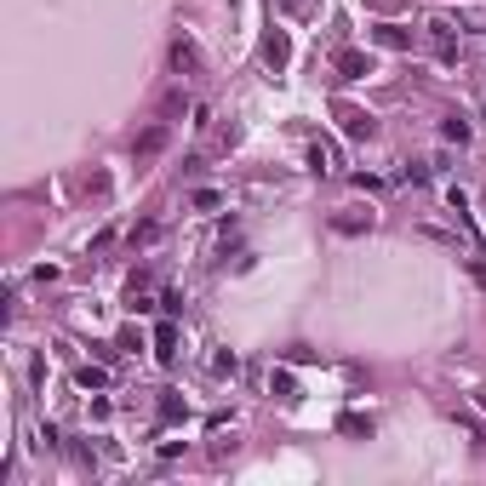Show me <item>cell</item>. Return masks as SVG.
<instances>
[{
    "label": "cell",
    "mask_w": 486,
    "mask_h": 486,
    "mask_svg": "<svg viewBox=\"0 0 486 486\" xmlns=\"http://www.w3.org/2000/svg\"><path fill=\"white\" fill-rule=\"evenodd\" d=\"M155 355H160V361L177 355V326H172V321H160V332H155Z\"/></svg>",
    "instance_id": "1"
},
{
    "label": "cell",
    "mask_w": 486,
    "mask_h": 486,
    "mask_svg": "<svg viewBox=\"0 0 486 486\" xmlns=\"http://www.w3.org/2000/svg\"><path fill=\"white\" fill-rule=\"evenodd\" d=\"M75 378H81V389H103V383H109V372H103V366H81Z\"/></svg>",
    "instance_id": "2"
},
{
    "label": "cell",
    "mask_w": 486,
    "mask_h": 486,
    "mask_svg": "<svg viewBox=\"0 0 486 486\" xmlns=\"http://www.w3.org/2000/svg\"><path fill=\"white\" fill-rule=\"evenodd\" d=\"M440 132H446V138H452V143H469V120H457V115H452V120H446V126H440Z\"/></svg>",
    "instance_id": "3"
}]
</instances>
